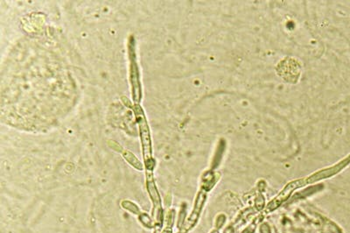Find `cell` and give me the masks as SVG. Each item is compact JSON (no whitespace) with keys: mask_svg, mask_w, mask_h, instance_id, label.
Listing matches in <instances>:
<instances>
[{"mask_svg":"<svg viewBox=\"0 0 350 233\" xmlns=\"http://www.w3.org/2000/svg\"><path fill=\"white\" fill-rule=\"evenodd\" d=\"M349 163H350V155L348 157V158H346L345 160H343V161H341V162H339L338 164L333 166L332 168H329V169L321 170V171H319L318 173L311 174L310 176H308L307 178L300 179V180H297V181H293V182H290V183L287 184V187L283 190L281 194L278 195L277 198L270 204V208H271V209H274V208L278 207L279 204H281L282 202H284L285 200L287 199L288 195L291 194V191H294L296 189H299L300 187L305 186V185L309 184V183H312V182H317V181L321 180V179L327 178V177H329V176H332L333 174H337L338 172H340V171L343 169L347 165H349Z\"/></svg>","mask_w":350,"mask_h":233,"instance_id":"6da1fadb","label":"cell"},{"mask_svg":"<svg viewBox=\"0 0 350 233\" xmlns=\"http://www.w3.org/2000/svg\"><path fill=\"white\" fill-rule=\"evenodd\" d=\"M134 110H135L136 118L140 126V138L142 142L144 160L146 167V171L148 173H152V170L155 167V161L152 159V143H151V137H150V131H149L146 119L144 117L142 108L140 106L136 105L134 106Z\"/></svg>","mask_w":350,"mask_h":233,"instance_id":"7a4b0ae2","label":"cell"},{"mask_svg":"<svg viewBox=\"0 0 350 233\" xmlns=\"http://www.w3.org/2000/svg\"><path fill=\"white\" fill-rule=\"evenodd\" d=\"M129 55H130V69H131V84L132 87V98L136 104H139L141 99L140 71L136 61L134 40L131 39L129 42Z\"/></svg>","mask_w":350,"mask_h":233,"instance_id":"3957f363","label":"cell"},{"mask_svg":"<svg viewBox=\"0 0 350 233\" xmlns=\"http://www.w3.org/2000/svg\"><path fill=\"white\" fill-rule=\"evenodd\" d=\"M147 181H146V187H147L148 193L152 200L153 204V221L155 222V227H161L163 223V212L161 207V196L159 195V192L157 191L155 182L153 181L152 173H147Z\"/></svg>","mask_w":350,"mask_h":233,"instance_id":"277c9868","label":"cell"},{"mask_svg":"<svg viewBox=\"0 0 350 233\" xmlns=\"http://www.w3.org/2000/svg\"><path fill=\"white\" fill-rule=\"evenodd\" d=\"M203 202H204V196L203 195H200L198 196V199L196 201V204H195V207H194V212L191 214L187 223H186V229H188L191 226H193L194 225V223L197 220L199 216V212L201 211V208L203 205Z\"/></svg>","mask_w":350,"mask_h":233,"instance_id":"5b68a950","label":"cell"},{"mask_svg":"<svg viewBox=\"0 0 350 233\" xmlns=\"http://www.w3.org/2000/svg\"><path fill=\"white\" fill-rule=\"evenodd\" d=\"M119 152H121V153H123L124 157V159H125V160H126V161H128L131 165H132L134 167V168H136L137 169H143V166H142V164L140 163V161L136 158L134 154H132L131 152H129V151H127V150L123 149L122 148H120Z\"/></svg>","mask_w":350,"mask_h":233,"instance_id":"8992f818","label":"cell"},{"mask_svg":"<svg viewBox=\"0 0 350 233\" xmlns=\"http://www.w3.org/2000/svg\"><path fill=\"white\" fill-rule=\"evenodd\" d=\"M140 221L142 225L147 228H155V222L151 219L146 213H141L140 215Z\"/></svg>","mask_w":350,"mask_h":233,"instance_id":"52a82bcc","label":"cell"},{"mask_svg":"<svg viewBox=\"0 0 350 233\" xmlns=\"http://www.w3.org/2000/svg\"><path fill=\"white\" fill-rule=\"evenodd\" d=\"M122 206L124 209H125L127 211L135 214V215H139L140 216L141 214L140 212V208L138 207L135 204L129 202V201H124L122 202Z\"/></svg>","mask_w":350,"mask_h":233,"instance_id":"ba28073f","label":"cell"},{"mask_svg":"<svg viewBox=\"0 0 350 233\" xmlns=\"http://www.w3.org/2000/svg\"><path fill=\"white\" fill-rule=\"evenodd\" d=\"M154 233H161L160 227H158V226H156V227H155V232H154Z\"/></svg>","mask_w":350,"mask_h":233,"instance_id":"9c48e42d","label":"cell"}]
</instances>
